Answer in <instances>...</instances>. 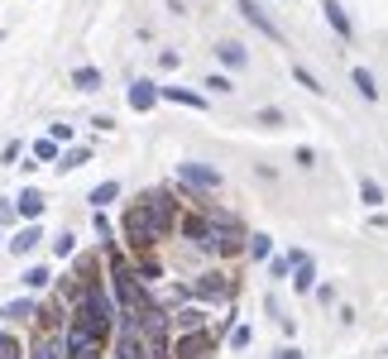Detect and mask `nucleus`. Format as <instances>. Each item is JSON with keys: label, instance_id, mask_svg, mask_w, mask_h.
Returning <instances> with one entry per match:
<instances>
[{"label": "nucleus", "instance_id": "f257e3e1", "mask_svg": "<svg viewBox=\"0 0 388 359\" xmlns=\"http://www.w3.org/2000/svg\"><path fill=\"white\" fill-rule=\"evenodd\" d=\"M125 235H130V245H134V249H144V245H154V240H159V225H154V216H149L144 206H134V211L125 216Z\"/></svg>", "mask_w": 388, "mask_h": 359}, {"label": "nucleus", "instance_id": "f03ea898", "mask_svg": "<svg viewBox=\"0 0 388 359\" xmlns=\"http://www.w3.org/2000/svg\"><path fill=\"white\" fill-rule=\"evenodd\" d=\"M178 182H187V187H221V173L216 168H201V163H178Z\"/></svg>", "mask_w": 388, "mask_h": 359}, {"label": "nucleus", "instance_id": "7ed1b4c3", "mask_svg": "<svg viewBox=\"0 0 388 359\" xmlns=\"http://www.w3.org/2000/svg\"><path fill=\"white\" fill-rule=\"evenodd\" d=\"M235 5H240V14H245V19H249V24L264 34V39H283V29H278V24H274V19H269V14H264L254 0H235Z\"/></svg>", "mask_w": 388, "mask_h": 359}, {"label": "nucleus", "instance_id": "20e7f679", "mask_svg": "<svg viewBox=\"0 0 388 359\" xmlns=\"http://www.w3.org/2000/svg\"><path fill=\"white\" fill-rule=\"evenodd\" d=\"M159 101H178V105L206 110V96H196V91H183V87H159Z\"/></svg>", "mask_w": 388, "mask_h": 359}, {"label": "nucleus", "instance_id": "39448f33", "mask_svg": "<svg viewBox=\"0 0 388 359\" xmlns=\"http://www.w3.org/2000/svg\"><path fill=\"white\" fill-rule=\"evenodd\" d=\"M154 101H159V87H154V82H134V87H130V105H134V110H154Z\"/></svg>", "mask_w": 388, "mask_h": 359}, {"label": "nucleus", "instance_id": "423d86ee", "mask_svg": "<svg viewBox=\"0 0 388 359\" xmlns=\"http://www.w3.org/2000/svg\"><path fill=\"white\" fill-rule=\"evenodd\" d=\"M321 10H326V24H331V29H336L340 39H350V34H355V29H350V14H345V10H340L336 0H326Z\"/></svg>", "mask_w": 388, "mask_h": 359}, {"label": "nucleus", "instance_id": "0eeeda50", "mask_svg": "<svg viewBox=\"0 0 388 359\" xmlns=\"http://www.w3.org/2000/svg\"><path fill=\"white\" fill-rule=\"evenodd\" d=\"M19 216H29V220H34V216H43V192L24 187V192H19Z\"/></svg>", "mask_w": 388, "mask_h": 359}, {"label": "nucleus", "instance_id": "6e6552de", "mask_svg": "<svg viewBox=\"0 0 388 359\" xmlns=\"http://www.w3.org/2000/svg\"><path fill=\"white\" fill-rule=\"evenodd\" d=\"M196 292H201V297H225V292H230V283H225L221 273H206V278L196 283Z\"/></svg>", "mask_w": 388, "mask_h": 359}, {"label": "nucleus", "instance_id": "1a4fd4ad", "mask_svg": "<svg viewBox=\"0 0 388 359\" xmlns=\"http://www.w3.org/2000/svg\"><path fill=\"white\" fill-rule=\"evenodd\" d=\"M39 240H43V235H39V230H34V225H24V230H19V235H14V240H10V249H14V254H29V249H34V245H39Z\"/></svg>", "mask_w": 388, "mask_h": 359}, {"label": "nucleus", "instance_id": "9d476101", "mask_svg": "<svg viewBox=\"0 0 388 359\" xmlns=\"http://www.w3.org/2000/svg\"><path fill=\"white\" fill-rule=\"evenodd\" d=\"M201 350H211V336H192V340H178V355H183V359H201Z\"/></svg>", "mask_w": 388, "mask_h": 359}, {"label": "nucleus", "instance_id": "9b49d317", "mask_svg": "<svg viewBox=\"0 0 388 359\" xmlns=\"http://www.w3.org/2000/svg\"><path fill=\"white\" fill-rule=\"evenodd\" d=\"M292 269H297L292 287H297V292H312V283H316V269H312V259H302V264H292Z\"/></svg>", "mask_w": 388, "mask_h": 359}, {"label": "nucleus", "instance_id": "f8f14e48", "mask_svg": "<svg viewBox=\"0 0 388 359\" xmlns=\"http://www.w3.org/2000/svg\"><path fill=\"white\" fill-rule=\"evenodd\" d=\"M72 87H77V91H96L101 87V72H96V68H77V72H72Z\"/></svg>", "mask_w": 388, "mask_h": 359}, {"label": "nucleus", "instance_id": "ddd939ff", "mask_svg": "<svg viewBox=\"0 0 388 359\" xmlns=\"http://www.w3.org/2000/svg\"><path fill=\"white\" fill-rule=\"evenodd\" d=\"M115 196H120V182H101V187L92 192V196H87V201H92V206L101 211V206H105V201H115Z\"/></svg>", "mask_w": 388, "mask_h": 359}, {"label": "nucleus", "instance_id": "4468645a", "mask_svg": "<svg viewBox=\"0 0 388 359\" xmlns=\"http://www.w3.org/2000/svg\"><path fill=\"white\" fill-rule=\"evenodd\" d=\"M360 196H365V206H384V187H379L374 178L360 182Z\"/></svg>", "mask_w": 388, "mask_h": 359}, {"label": "nucleus", "instance_id": "2eb2a0df", "mask_svg": "<svg viewBox=\"0 0 388 359\" xmlns=\"http://www.w3.org/2000/svg\"><path fill=\"white\" fill-rule=\"evenodd\" d=\"M0 316H5V321H29V316H34V302H10Z\"/></svg>", "mask_w": 388, "mask_h": 359}, {"label": "nucleus", "instance_id": "dca6fc26", "mask_svg": "<svg viewBox=\"0 0 388 359\" xmlns=\"http://www.w3.org/2000/svg\"><path fill=\"white\" fill-rule=\"evenodd\" d=\"M34 359H63V345H58V340H48V336H43V340H39V345H34Z\"/></svg>", "mask_w": 388, "mask_h": 359}, {"label": "nucleus", "instance_id": "f3484780", "mask_svg": "<svg viewBox=\"0 0 388 359\" xmlns=\"http://www.w3.org/2000/svg\"><path fill=\"white\" fill-rule=\"evenodd\" d=\"M355 87H360V96H369V101L379 96V87H374V77H369L365 68H355Z\"/></svg>", "mask_w": 388, "mask_h": 359}, {"label": "nucleus", "instance_id": "a211bd4d", "mask_svg": "<svg viewBox=\"0 0 388 359\" xmlns=\"http://www.w3.org/2000/svg\"><path fill=\"white\" fill-rule=\"evenodd\" d=\"M221 58H225L230 68H240V63H245V48H240V43H221Z\"/></svg>", "mask_w": 388, "mask_h": 359}, {"label": "nucleus", "instance_id": "6ab92c4d", "mask_svg": "<svg viewBox=\"0 0 388 359\" xmlns=\"http://www.w3.org/2000/svg\"><path fill=\"white\" fill-rule=\"evenodd\" d=\"M34 158L53 163V158H58V144H53V139H39V144H34Z\"/></svg>", "mask_w": 388, "mask_h": 359}, {"label": "nucleus", "instance_id": "aec40b11", "mask_svg": "<svg viewBox=\"0 0 388 359\" xmlns=\"http://www.w3.org/2000/svg\"><path fill=\"white\" fill-rule=\"evenodd\" d=\"M249 254L264 264V259H269V235H254V240H249Z\"/></svg>", "mask_w": 388, "mask_h": 359}, {"label": "nucleus", "instance_id": "412c9836", "mask_svg": "<svg viewBox=\"0 0 388 359\" xmlns=\"http://www.w3.org/2000/svg\"><path fill=\"white\" fill-rule=\"evenodd\" d=\"M87 158H92V154H87V149H72V154H63V168H82V163H87Z\"/></svg>", "mask_w": 388, "mask_h": 359}, {"label": "nucleus", "instance_id": "4be33fe9", "mask_svg": "<svg viewBox=\"0 0 388 359\" xmlns=\"http://www.w3.org/2000/svg\"><path fill=\"white\" fill-rule=\"evenodd\" d=\"M249 340H254V331H249V326H235V336H230V345H235V350H245Z\"/></svg>", "mask_w": 388, "mask_h": 359}, {"label": "nucleus", "instance_id": "5701e85b", "mask_svg": "<svg viewBox=\"0 0 388 359\" xmlns=\"http://www.w3.org/2000/svg\"><path fill=\"white\" fill-rule=\"evenodd\" d=\"M24 283H29V287H48V269H29Z\"/></svg>", "mask_w": 388, "mask_h": 359}, {"label": "nucleus", "instance_id": "b1692460", "mask_svg": "<svg viewBox=\"0 0 388 359\" xmlns=\"http://www.w3.org/2000/svg\"><path fill=\"white\" fill-rule=\"evenodd\" d=\"M53 254L68 259V254H72V235H58V240H53Z\"/></svg>", "mask_w": 388, "mask_h": 359}, {"label": "nucleus", "instance_id": "393cba45", "mask_svg": "<svg viewBox=\"0 0 388 359\" xmlns=\"http://www.w3.org/2000/svg\"><path fill=\"white\" fill-rule=\"evenodd\" d=\"M297 82H302V87H307V91H326V87H321V82H316V77H312V72H307V68H297Z\"/></svg>", "mask_w": 388, "mask_h": 359}, {"label": "nucleus", "instance_id": "a878e982", "mask_svg": "<svg viewBox=\"0 0 388 359\" xmlns=\"http://www.w3.org/2000/svg\"><path fill=\"white\" fill-rule=\"evenodd\" d=\"M259 125H283V110H274V105H269V110H259Z\"/></svg>", "mask_w": 388, "mask_h": 359}, {"label": "nucleus", "instance_id": "bb28decb", "mask_svg": "<svg viewBox=\"0 0 388 359\" xmlns=\"http://www.w3.org/2000/svg\"><path fill=\"white\" fill-rule=\"evenodd\" d=\"M48 139H53V144H68V139H72V125H53V134H48Z\"/></svg>", "mask_w": 388, "mask_h": 359}, {"label": "nucleus", "instance_id": "cd10ccee", "mask_svg": "<svg viewBox=\"0 0 388 359\" xmlns=\"http://www.w3.org/2000/svg\"><path fill=\"white\" fill-rule=\"evenodd\" d=\"M178 326H183V331H192V326H201V316H196V311H178Z\"/></svg>", "mask_w": 388, "mask_h": 359}, {"label": "nucleus", "instance_id": "c85d7f7f", "mask_svg": "<svg viewBox=\"0 0 388 359\" xmlns=\"http://www.w3.org/2000/svg\"><path fill=\"white\" fill-rule=\"evenodd\" d=\"M0 359H19V350H14V340H5V331H0Z\"/></svg>", "mask_w": 388, "mask_h": 359}, {"label": "nucleus", "instance_id": "c756f323", "mask_svg": "<svg viewBox=\"0 0 388 359\" xmlns=\"http://www.w3.org/2000/svg\"><path fill=\"white\" fill-rule=\"evenodd\" d=\"M274 359H302V350H297V345H283V350H278Z\"/></svg>", "mask_w": 388, "mask_h": 359}]
</instances>
